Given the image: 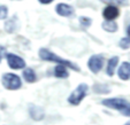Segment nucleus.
I'll list each match as a JSON object with an SVG mask.
<instances>
[{
	"mask_svg": "<svg viewBox=\"0 0 130 125\" xmlns=\"http://www.w3.org/2000/svg\"><path fill=\"white\" fill-rule=\"evenodd\" d=\"M6 59H7V63L8 66L10 67L14 70H17V69H23L25 67V61L22 59V57L17 56L16 54H7L6 55Z\"/></svg>",
	"mask_w": 130,
	"mask_h": 125,
	"instance_id": "6",
	"label": "nucleus"
},
{
	"mask_svg": "<svg viewBox=\"0 0 130 125\" xmlns=\"http://www.w3.org/2000/svg\"><path fill=\"white\" fill-rule=\"evenodd\" d=\"M1 81H3L4 87L7 88V90H10V91L19 90V88L22 86L21 78L15 74H5L3 76Z\"/></svg>",
	"mask_w": 130,
	"mask_h": 125,
	"instance_id": "3",
	"label": "nucleus"
},
{
	"mask_svg": "<svg viewBox=\"0 0 130 125\" xmlns=\"http://www.w3.org/2000/svg\"><path fill=\"white\" fill-rule=\"evenodd\" d=\"M104 62H105L104 56H101V55H93V56L90 57V60L88 62V66L93 74H97V72H99L103 69Z\"/></svg>",
	"mask_w": 130,
	"mask_h": 125,
	"instance_id": "5",
	"label": "nucleus"
},
{
	"mask_svg": "<svg viewBox=\"0 0 130 125\" xmlns=\"http://www.w3.org/2000/svg\"><path fill=\"white\" fill-rule=\"evenodd\" d=\"M79 22H81V25L84 28H88L91 25V18H89V17H79Z\"/></svg>",
	"mask_w": 130,
	"mask_h": 125,
	"instance_id": "16",
	"label": "nucleus"
},
{
	"mask_svg": "<svg viewBox=\"0 0 130 125\" xmlns=\"http://www.w3.org/2000/svg\"><path fill=\"white\" fill-rule=\"evenodd\" d=\"M86 92H88V85H86V84H79V85L71 92L70 95H69L68 102L74 106L79 105L81 101L84 99V96L86 95Z\"/></svg>",
	"mask_w": 130,
	"mask_h": 125,
	"instance_id": "4",
	"label": "nucleus"
},
{
	"mask_svg": "<svg viewBox=\"0 0 130 125\" xmlns=\"http://www.w3.org/2000/svg\"><path fill=\"white\" fill-rule=\"evenodd\" d=\"M8 15V9L6 6H1L0 7V20H5Z\"/></svg>",
	"mask_w": 130,
	"mask_h": 125,
	"instance_id": "17",
	"label": "nucleus"
},
{
	"mask_svg": "<svg viewBox=\"0 0 130 125\" xmlns=\"http://www.w3.org/2000/svg\"><path fill=\"white\" fill-rule=\"evenodd\" d=\"M30 115H31V117L34 119H42L44 117V111L40 108L36 107V106H32L30 108Z\"/></svg>",
	"mask_w": 130,
	"mask_h": 125,
	"instance_id": "13",
	"label": "nucleus"
},
{
	"mask_svg": "<svg viewBox=\"0 0 130 125\" xmlns=\"http://www.w3.org/2000/svg\"><path fill=\"white\" fill-rule=\"evenodd\" d=\"M5 53H6L5 47L0 46V62H1V60H3V57H4V55H5Z\"/></svg>",
	"mask_w": 130,
	"mask_h": 125,
	"instance_id": "19",
	"label": "nucleus"
},
{
	"mask_svg": "<svg viewBox=\"0 0 130 125\" xmlns=\"http://www.w3.org/2000/svg\"><path fill=\"white\" fill-rule=\"evenodd\" d=\"M103 29L105 30V31H107V32H115L116 30H118V24H116L114 21H108V20H106L105 22L103 23Z\"/></svg>",
	"mask_w": 130,
	"mask_h": 125,
	"instance_id": "14",
	"label": "nucleus"
},
{
	"mask_svg": "<svg viewBox=\"0 0 130 125\" xmlns=\"http://www.w3.org/2000/svg\"><path fill=\"white\" fill-rule=\"evenodd\" d=\"M55 12H57L60 16L69 17L74 14V8L71 7L70 5H68V4L60 3V4H58L57 7H55Z\"/></svg>",
	"mask_w": 130,
	"mask_h": 125,
	"instance_id": "8",
	"label": "nucleus"
},
{
	"mask_svg": "<svg viewBox=\"0 0 130 125\" xmlns=\"http://www.w3.org/2000/svg\"><path fill=\"white\" fill-rule=\"evenodd\" d=\"M23 78H24V80L28 81V83H34V81L37 80L36 72H35L31 68H27L23 71Z\"/></svg>",
	"mask_w": 130,
	"mask_h": 125,
	"instance_id": "12",
	"label": "nucleus"
},
{
	"mask_svg": "<svg viewBox=\"0 0 130 125\" xmlns=\"http://www.w3.org/2000/svg\"><path fill=\"white\" fill-rule=\"evenodd\" d=\"M54 75L58 78H67L69 76V72L67 70V67L63 66V64H60V66H57L55 69H54Z\"/></svg>",
	"mask_w": 130,
	"mask_h": 125,
	"instance_id": "11",
	"label": "nucleus"
},
{
	"mask_svg": "<svg viewBox=\"0 0 130 125\" xmlns=\"http://www.w3.org/2000/svg\"><path fill=\"white\" fill-rule=\"evenodd\" d=\"M125 125H130V122H128V123H127V124H125Z\"/></svg>",
	"mask_w": 130,
	"mask_h": 125,
	"instance_id": "22",
	"label": "nucleus"
},
{
	"mask_svg": "<svg viewBox=\"0 0 130 125\" xmlns=\"http://www.w3.org/2000/svg\"><path fill=\"white\" fill-rule=\"evenodd\" d=\"M39 56H40V59L44 60V61L55 62V63H59V64H63V66H66L67 68H71V69H74V70H76V71L79 70V68L76 66V64H74L73 62H70V61H67V60L61 59L60 56L55 55L54 53H52L51 51H48V49H46V48L40 49L39 51Z\"/></svg>",
	"mask_w": 130,
	"mask_h": 125,
	"instance_id": "2",
	"label": "nucleus"
},
{
	"mask_svg": "<svg viewBox=\"0 0 130 125\" xmlns=\"http://www.w3.org/2000/svg\"><path fill=\"white\" fill-rule=\"evenodd\" d=\"M127 33H128V38H129V40H130V25H129V28H128V30H127Z\"/></svg>",
	"mask_w": 130,
	"mask_h": 125,
	"instance_id": "21",
	"label": "nucleus"
},
{
	"mask_svg": "<svg viewBox=\"0 0 130 125\" xmlns=\"http://www.w3.org/2000/svg\"><path fill=\"white\" fill-rule=\"evenodd\" d=\"M119 15H120L119 8L114 5H108L103 10V16L105 17V20H108V21H114Z\"/></svg>",
	"mask_w": 130,
	"mask_h": 125,
	"instance_id": "7",
	"label": "nucleus"
},
{
	"mask_svg": "<svg viewBox=\"0 0 130 125\" xmlns=\"http://www.w3.org/2000/svg\"><path fill=\"white\" fill-rule=\"evenodd\" d=\"M120 46L122 47V48H124V49H127L128 47H130V40H129V38H123V39H121Z\"/></svg>",
	"mask_w": 130,
	"mask_h": 125,
	"instance_id": "18",
	"label": "nucleus"
},
{
	"mask_svg": "<svg viewBox=\"0 0 130 125\" xmlns=\"http://www.w3.org/2000/svg\"><path fill=\"white\" fill-rule=\"evenodd\" d=\"M40 4H43V5H48V4H51L53 0H38Z\"/></svg>",
	"mask_w": 130,
	"mask_h": 125,
	"instance_id": "20",
	"label": "nucleus"
},
{
	"mask_svg": "<svg viewBox=\"0 0 130 125\" xmlns=\"http://www.w3.org/2000/svg\"><path fill=\"white\" fill-rule=\"evenodd\" d=\"M118 63H119V57L118 56H113L112 59L109 60V61H108L107 68H106V72H107L108 76H113V75H114Z\"/></svg>",
	"mask_w": 130,
	"mask_h": 125,
	"instance_id": "10",
	"label": "nucleus"
},
{
	"mask_svg": "<svg viewBox=\"0 0 130 125\" xmlns=\"http://www.w3.org/2000/svg\"><path fill=\"white\" fill-rule=\"evenodd\" d=\"M104 4H108V5H127L128 0H100Z\"/></svg>",
	"mask_w": 130,
	"mask_h": 125,
	"instance_id": "15",
	"label": "nucleus"
},
{
	"mask_svg": "<svg viewBox=\"0 0 130 125\" xmlns=\"http://www.w3.org/2000/svg\"><path fill=\"white\" fill-rule=\"evenodd\" d=\"M118 75L122 80H128L130 78V63L128 62H123L121 67L119 68Z\"/></svg>",
	"mask_w": 130,
	"mask_h": 125,
	"instance_id": "9",
	"label": "nucleus"
},
{
	"mask_svg": "<svg viewBox=\"0 0 130 125\" xmlns=\"http://www.w3.org/2000/svg\"><path fill=\"white\" fill-rule=\"evenodd\" d=\"M103 105L105 107L120 111L124 116H130V103L124 99H120V98L105 99V100H103Z\"/></svg>",
	"mask_w": 130,
	"mask_h": 125,
	"instance_id": "1",
	"label": "nucleus"
}]
</instances>
